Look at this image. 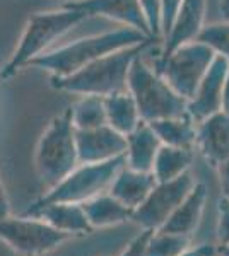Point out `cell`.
<instances>
[{
  "label": "cell",
  "instance_id": "obj_34",
  "mask_svg": "<svg viewBox=\"0 0 229 256\" xmlns=\"http://www.w3.org/2000/svg\"><path fill=\"white\" fill-rule=\"evenodd\" d=\"M219 14L220 20H229V0H219Z\"/></svg>",
  "mask_w": 229,
  "mask_h": 256
},
{
  "label": "cell",
  "instance_id": "obj_15",
  "mask_svg": "<svg viewBox=\"0 0 229 256\" xmlns=\"http://www.w3.org/2000/svg\"><path fill=\"white\" fill-rule=\"evenodd\" d=\"M23 216V214H21ZM26 217H36L47 222L50 227L60 232L72 236H84L93 232V227L87 222L86 212L81 204H69V202H53L43 207L26 214Z\"/></svg>",
  "mask_w": 229,
  "mask_h": 256
},
{
  "label": "cell",
  "instance_id": "obj_11",
  "mask_svg": "<svg viewBox=\"0 0 229 256\" xmlns=\"http://www.w3.org/2000/svg\"><path fill=\"white\" fill-rule=\"evenodd\" d=\"M62 6L82 12L86 18H105L115 20L125 28H132L152 38L149 34V28L139 0H65Z\"/></svg>",
  "mask_w": 229,
  "mask_h": 256
},
{
  "label": "cell",
  "instance_id": "obj_24",
  "mask_svg": "<svg viewBox=\"0 0 229 256\" xmlns=\"http://www.w3.org/2000/svg\"><path fill=\"white\" fill-rule=\"evenodd\" d=\"M190 248V236L156 229L145 244V256H180Z\"/></svg>",
  "mask_w": 229,
  "mask_h": 256
},
{
  "label": "cell",
  "instance_id": "obj_4",
  "mask_svg": "<svg viewBox=\"0 0 229 256\" xmlns=\"http://www.w3.org/2000/svg\"><path fill=\"white\" fill-rule=\"evenodd\" d=\"M79 166L76 130L70 122V110L57 114L36 144L35 168L38 181L50 190Z\"/></svg>",
  "mask_w": 229,
  "mask_h": 256
},
{
  "label": "cell",
  "instance_id": "obj_22",
  "mask_svg": "<svg viewBox=\"0 0 229 256\" xmlns=\"http://www.w3.org/2000/svg\"><path fill=\"white\" fill-rule=\"evenodd\" d=\"M157 138L161 140L162 146L171 147H185L193 148L195 147V135H197V125L193 123L188 114L174 118H164L156 120L149 123Z\"/></svg>",
  "mask_w": 229,
  "mask_h": 256
},
{
  "label": "cell",
  "instance_id": "obj_28",
  "mask_svg": "<svg viewBox=\"0 0 229 256\" xmlns=\"http://www.w3.org/2000/svg\"><path fill=\"white\" fill-rule=\"evenodd\" d=\"M152 229H142V232L132 239L130 244L125 248V251L120 256H145V244H147Z\"/></svg>",
  "mask_w": 229,
  "mask_h": 256
},
{
  "label": "cell",
  "instance_id": "obj_33",
  "mask_svg": "<svg viewBox=\"0 0 229 256\" xmlns=\"http://www.w3.org/2000/svg\"><path fill=\"white\" fill-rule=\"evenodd\" d=\"M219 172H220V178H222L224 192H229V162L222 164V166L219 168Z\"/></svg>",
  "mask_w": 229,
  "mask_h": 256
},
{
  "label": "cell",
  "instance_id": "obj_30",
  "mask_svg": "<svg viewBox=\"0 0 229 256\" xmlns=\"http://www.w3.org/2000/svg\"><path fill=\"white\" fill-rule=\"evenodd\" d=\"M215 254V248L212 244H200L197 248H188L183 254L180 256H212Z\"/></svg>",
  "mask_w": 229,
  "mask_h": 256
},
{
  "label": "cell",
  "instance_id": "obj_17",
  "mask_svg": "<svg viewBox=\"0 0 229 256\" xmlns=\"http://www.w3.org/2000/svg\"><path fill=\"white\" fill-rule=\"evenodd\" d=\"M156 184L157 181L152 172L134 171V169L123 166L115 176L108 193L113 195L118 202H122L125 207L135 210L147 198Z\"/></svg>",
  "mask_w": 229,
  "mask_h": 256
},
{
  "label": "cell",
  "instance_id": "obj_5",
  "mask_svg": "<svg viewBox=\"0 0 229 256\" xmlns=\"http://www.w3.org/2000/svg\"><path fill=\"white\" fill-rule=\"evenodd\" d=\"M127 90L135 99L139 114L145 123L186 114V99L162 79L154 67L144 62L142 56L128 70Z\"/></svg>",
  "mask_w": 229,
  "mask_h": 256
},
{
  "label": "cell",
  "instance_id": "obj_27",
  "mask_svg": "<svg viewBox=\"0 0 229 256\" xmlns=\"http://www.w3.org/2000/svg\"><path fill=\"white\" fill-rule=\"evenodd\" d=\"M217 241L220 246L229 244V198L222 195L217 202Z\"/></svg>",
  "mask_w": 229,
  "mask_h": 256
},
{
  "label": "cell",
  "instance_id": "obj_23",
  "mask_svg": "<svg viewBox=\"0 0 229 256\" xmlns=\"http://www.w3.org/2000/svg\"><path fill=\"white\" fill-rule=\"evenodd\" d=\"M69 110L74 130H93L108 125L105 98L101 96H79Z\"/></svg>",
  "mask_w": 229,
  "mask_h": 256
},
{
  "label": "cell",
  "instance_id": "obj_16",
  "mask_svg": "<svg viewBox=\"0 0 229 256\" xmlns=\"http://www.w3.org/2000/svg\"><path fill=\"white\" fill-rule=\"evenodd\" d=\"M207 186L203 183H195L190 193L185 196V200L176 207V210L169 216L168 220L159 227L161 230H168V232L185 234L191 236L195 229L198 227L203 216V208L207 204Z\"/></svg>",
  "mask_w": 229,
  "mask_h": 256
},
{
  "label": "cell",
  "instance_id": "obj_14",
  "mask_svg": "<svg viewBox=\"0 0 229 256\" xmlns=\"http://www.w3.org/2000/svg\"><path fill=\"white\" fill-rule=\"evenodd\" d=\"M207 0H181L168 32L162 36V53L166 55L183 43L195 41L205 26Z\"/></svg>",
  "mask_w": 229,
  "mask_h": 256
},
{
  "label": "cell",
  "instance_id": "obj_18",
  "mask_svg": "<svg viewBox=\"0 0 229 256\" xmlns=\"http://www.w3.org/2000/svg\"><path fill=\"white\" fill-rule=\"evenodd\" d=\"M125 138H127V148L123 154L125 166L134 171L151 172L154 158L161 147V140L154 134L151 125L142 122Z\"/></svg>",
  "mask_w": 229,
  "mask_h": 256
},
{
  "label": "cell",
  "instance_id": "obj_2",
  "mask_svg": "<svg viewBox=\"0 0 229 256\" xmlns=\"http://www.w3.org/2000/svg\"><path fill=\"white\" fill-rule=\"evenodd\" d=\"M147 40L154 38H149V36L132 30V28L122 26L118 30L86 36V38L76 40L57 50H52V52H45L43 55L33 60L28 67L45 70L52 77H65L86 67L91 62L108 55V53L127 46H134V44L144 43Z\"/></svg>",
  "mask_w": 229,
  "mask_h": 256
},
{
  "label": "cell",
  "instance_id": "obj_8",
  "mask_svg": "<svg viewBox=\"0 0 229 256\" xmlns=\"http://www.w3.org/2000/svg\"><path fill=\"white\" fill-rule=\"evenodd\" d=\"M70 236L36 217L0 218V241L21 256H45L69 241Z\"/></svg>",
  "mask_w": 229,
  "mask_h": 256
},
{
  "label": "cell",
  "instance_id": "obj_12",
  "mask_svg": "<svg viewBox=\"0 0 229 256\" xmlns=\"http://www.w3.org/2000/svg\"><path fill=\"white\" fill-rule=\"evenodd\" d=\"M76 148L79 164L106 162L125 154L127 138L110 125L93 130H76Z\"/></svg>",
  "mask_w": 229,
  "mask_h": 256
},
{
  "label": "cell",
  "instance_id": "obj_25",
  "mask_svg": "<svg viewBox=\"0 0 229 256\" xmlns=\"http://www.w3.org/2000/svg\"><path fill=\"white\" fill-rule=\"evenodd\" d=\"M197 40L207 44L215 55H220L229 62V20L205 24Z\"/></svg>",
  "mask_w": 229,
  "mask_h": 256
},
{
  "label": "cell",
  "instance_id": "obj_31",
  "mask_svg": "<svg viewBox=\"0 0 229 256\" xmlns=\"http://www.w3.org/2000/svg\"><path fill=\"white\" fill-rule=\"evenodd\" d=\"M7 217H11V204L6 188H4L2 181H0V218H7Z\"/></svg>",
  "mask_w": 229,
  "mask_h": 256
},
{
  "label": "cell",
  "instance_id": "obj_9",
  "mask_svg": "<svg viewBox=\"0 0 229 256\" xmlns=\"http://www.w3.org/2000/svg\"><path fill=\"white\" fill-rule=\"evenodd\" d=\"M195 180L190 171L183 172L176 180L157 183L147 198L132 212L130 220L139 224L142 229H159L176 210L178 205L185 200Z\"/></svg>",
  "mask_w": 229,
  "mask_h": 256
},
{
  "label": "cell",
  "instance_id": "obj_29",
  "mask_svg": "<svg viewBox=\"0 0 229 256\" xmlns=\"http://www.w3.org/2000/svg\"><path fill=\"white\" fill-rule=\"evenodd\" d=\"M180 2H181V0H161V28H162V36L168 32L169 26H171L173 18H174V14H176Z\"/></svg>",
  "mask_w": 229,
  "mask_h": 256
},
{
  "label": "cell",
  "instance_id": "obj_26",
  "mask_svg": "<svg viewBox=\"0 0 229 256\" xmlns=\"http://www.w3.org/2000/svg\"><path fill=\"white\" fill-rule=\"evenodd\" d=\"M140 9L144 12L145 22L149 28V34L154 40L161 41L162 28H161V0H139Z\"/></svg>",
  "mask_w": 229,
  "mask_h": 256
},
{
  "label": "cell",
  "instance_id": "obj_32",
  "mask_svg": "<svg viewBox=\"0 0 229 256\" xmlns=\"http://www.w3.org/2000/svg\"><path fill=\"white\" fill-rule=\"evenodd\" d=\"M222 110L229 113V67L226 72V79H224V90H222Z\"/></svg>",
  "mask_w": 229,
  "mask_h": 256
},
{
  "label": "cell",
  "instance_id": "obj_35",
  "mask_svg": "<svg viewBox=\"0 0 229 256\" xmlns=\"http://www.w3.org/2000/svg\"><path fill=\"white\" fill-rule=\"evenodd\" d=\"M215 253H217L219 256H229V244H224V246H220L215 250Z\"/></svg>",
  "mask_w": 229,
  "mask_h": 256
},
{
  "label": "cell",
  "instance_id": "obj_20",
  "mask_svg": "<svg viewBox=\"0 0 229 256\" xmlns=\"http://www.w3.org/2000/svg\"><path fill=\"white\" fill-rule=\"evenodd\" d=\"M106 123L118 134L127 137L142 123V118L137 110L135 99L128 90H120L105 98Z\"/></svg>",
  "mask_w": 229,
  "mask_h": 256
},
{
  "label": "cell",
  "instance_id": "obj_21",
  "mask_svg": "<svg viewBox=\"0 0 229 256\" xmlns=\"http://www.w3.org/2000/svg\"><path fill=\"white\" fill-rule=\"evenodd\" d=\"M193 162V148L162 146L157 150L151 172L157 183L176 180L183 172H186Z\"/></svg>",
  "mask_w": 229,
  "mask_h": 256
},
{
  "label": "cell",
  "instance_id": "obj_1",
  "mask_svg": "<svg viewBox=\"0 0 229 256\" xmlns=\"http://www.w3.org/2000/svg\"><path fill=\"white\" fill-rule=\"evenodd\" d=\"M154 41L157 40H147L134 46L111 52L70 76L52 77L50 86L55 90L77 96L106 98L120 90H127V77L132 64L152 46Z\"/></svg>",
  "mask_w": 229,
  "mask_h": 256
},
{
  "label": "cell",
  "instance_id": "obj_19",
  "mask_svg": "<svg viewBox=\"0 0 229 256\" xmlns=\"http://www.w3.org/2000/svg\"><path fill=\"white\" fill-rule=\"evenodd\" d=\"M81 205L93 229H106V227L123 224L125 220H130L132 212H134L108 192L89 198Z\"/></svg>",
  "mask_w": 229,
  "mask_h": 256
},
{
  "label": "cell",
  "instance_id": "obj_10",
  "mask_svg": "<svg viewBox=\"0 0 229 256\" xmlns=\"http://www.w3.org/2000/svg\"><path fill=\"white\" fill-rule=\"evenodd\" d=\"M227 67L229 62L220 55H215L200 84L186 101V114L193 120L195 125L209 118L210 114L222 111V90Z\"/></svg>",
  "mask_w": 229,
  "mask_h": 256
},
{
  "label": "cell",
  "instance_id": "obj_36",
  "mask_svg": "<svg viewBox=\"0 0 229 256\" xmlns=\"http://www.w3.org/2000/svg\"><path fill=\"white\" fill-rule=\"evenodd\" d=\"M224 195H226V196L229 198V192H224Z\"/></svg>",
  "mask_w": 229,
  "mask_h": 256
},
{
  "label": "cell",
  "instance_id": "obj_6",
  "mask_svg": "<svg viewBox=\"0 0 229 256\" xmlns=\"http://www.w3.org/2000/svg\"><path fill=\"white\" fill-rule=\"evenodd\" d=\"M125 166V156L115 158L106 162L96 164H79L72 172H69L55 186L41 195L38 200L33 202L24 210L23 216L33 212V210L43 207L53 202H69V204H84L86 200L98 196L110 190L115 176Z\"/></svg>",
  "mask_w": 229,
  "mask_h": 256
},
{
  "label": "cell",
  "instance_id": "obj_3",
  "mask_svg": "<svg viewBox=\"0 0 229 256\" xmlns=\"http://www.w3.org/2000/svg\"><path fill=\"white\" fill-rule=\"evenodd\" d=\"M86 19L87 18L82 12L64 6L53 10L36 12L29 16L16 50L12 52L9 62L0 70V79H12L19 70L28 67L33 60L48 52V48L57 40H60L65 32H69Z\"/></svg>",
  "mask_w": 229,
  "mask_h": 256
},
{
  "label": "cell",
  "instance_id": "obj_7",
  "mask_svg": "<svg viewBox=\"0 0 229 256\" xmlns=\"http://www.w3.org/2000/svg\"><path fill=\"white\" fill-rule=\"evenodd\" d=\"M214 58L215 53L202 41L195 40L180 44L166 55H161L154 65V70L181 98L188 101Z\"/></svg>",
  "mask_w": 229,
  "mask_h": 256
},
{
  "label": "cell",
  "instance_id": "obj_13",
  "mask_svg": "<svg viewBox=\"0 0 229 256\" xmlns=\"http://www.w3.org/2000/svg\"><path fill=\"white\" fill-rule=\"evenodd\" d=\"M212 168L229 162V113L217 111L197 123L195 147Z\"/></svg>",
  "mask_w": 229,
  "mask_h": 256
}]
</instances>
